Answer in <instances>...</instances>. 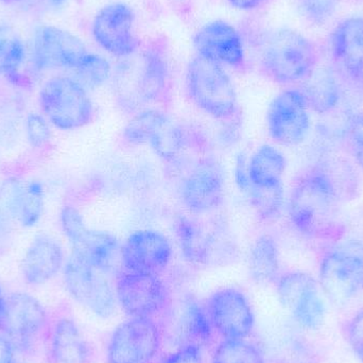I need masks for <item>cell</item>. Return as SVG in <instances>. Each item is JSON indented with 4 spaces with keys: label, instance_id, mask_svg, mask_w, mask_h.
Masks as SVG:
<instances>
[{
    "label": "cell",
    "instance_id": "1",
    "mask_svg": "<svg viewBox=\"0 0 363 363\" xmlns=\"http://www.w3.org/2000/svg\"><path fill=\"white\" fill-rule=\"evenodd\" d=\"M111 79L115 102L128 114L167 102L172 89L167 40L157 35L143 40L133 55L117 64Z\"/></svg>",
    "mask_w": 363,
    "mask_h": 363
},
{
    "label": "cell",
    "instance_id": "2",
    "mask_svg": "<svg viewBox=\"0 0 363 363\" xmlns=\"http://www.w3.org/2000/svg\"><path fill=\"white\" fill-rule=\"evenodd\" d=\"M340 192L321 162L305 170L294 183L288 216L294 230L311 240H340L345 228L340 218Z\"/></svg>",
    "mask_w": 363,
    "mask_h": 363
},
{
    "label": "cell",
    "instance_id": "3",
    "mask_svg": "<svg viewBox=\"0 0 363 363\" xmlns=\"http://www.w3.org/2000/svg\"><path fill=\"white\" fill-rule=\"evenodd\" d=\"M319 65V51L313 40L296 30H273L258 46L260 72L279 85L301 84Z\"/></svg>",
    "mask_w": 363,
    "mask_h": 363
},
{
    "label": "cell",
    "instance_id": "4",
    "mask_svg": "<svg viewBox=\"0 0 363 363\" xmlns=\"http://www.w3.org/2000/svg\"><path fill=\"white\" fill-rule=\"evenodd\" d=\"M185 84L190 101L211 118L226 123L240 116L236 89L221 64L196 55L188 64Z\"/></svg>",
    "mask_w": 363,
    "mask_h": 363
},
{
    "label": "cell",
    "instance_id": "5",
    "mask_svg": "<svg viewBox=\"0 0 363 363\" xmlns=\"http://www.w3.org/2000/svg\"><path fill=\"white\" fill-rule=\"evenodd\" d=\"M320 288L332 302H349L363 292V241L347 239L324 245L319 260Z\"/></svg>",
    "mask_w": 363,
    "mask_h": 363
},
{
    "label": "cell",
    "instance_id": "6",
    "mask_svg": "<svg viewBox=\"0 0 363 363\" xmlns=\"http://www.w3.org/2000/svg\"><path fill=\"white\" fill-rule=\"evenodd\" d=\"M174 230L184 259L192 266H216L234 257L235 242L224 222L207 224L194 215H181L174 220Z\"/></svg>",
    "mask_w": 363,
    "mask_h": 363
},
{
    "label": "cell",
    "instance_id": "7",
    "mask_svg": "<svg viewBox=\"0 0 363 363\" xmlns=\"http://www.w3.org/2000/svg\"><path fill=\"white\" fill-rule=\"evenodd\" d=\"M60 223L72 245V255L84 260L108 275H118L123 270L121 262L123 243L110 233L87 228L82 215L74 207L64 206Z\"/></svg>",
    "mask_w": 363,
    "mask_h": 363
},
{
    "label": "cell",
    "instance_id": "8",
    "mask_svg": "<svg viewBox=\"0 0 363 363\" xmlns=\"http://www.w3.org/2000/svg\"><path fill=\"white\" fill-rule=\"evenodd\" d=\"M38 100L47 121L62 131L82 129L95 116L89 91L72 77L55 76L49 79L43 85Z\"/></svg>",
    "mask_w": 363,
    "mask_h": 363
},
{
    "label": "cell",
    "instance_id": "9",
    "mask_svg": "<svg viewBox=\"0 0 363 363\" xmlns=\"http://www.w3.org/2000/svg\"><path fill=\"white\" fill-rule=\"evenodd\" d=\"M51 322L44 306L25 292H13L6 298L2 336L15 351L30 354L47 340Z\"/></svg>",
    "mask_w": 363,
    "mask_h": 363
},
{
    "label": "cell",
    "instance_id": "10",
    "mask_svg": "<svg viewBox=\"0 0 363 363\" xmlns=\"http://www.w3.org/2000/svg\"><path fill=\"white\" fill-rule=\"evenodd\" d=\"M164 333L157 319L130 318L119 324L106 347L108 363H155Z\"/></svg>",
    "mask_w": 363,
    "mask_h": 363
},
{
    "label": "cell",
    "instance_id": "11",
    "mask_svg": "<svg viewBox=\"0 0 363 363\" xmlns=\"http://www.w3.org/2000/svg\"><path fill=\"white\" fill-rule=\"evenodd\" d=\"M115 294L129 318L157 319L167 313L172 294L160 274L123 270L116 277Z\"/></svg>",
    "mask_w": 363,
    "mask_h": 363
},
{
    "label": "cell",
    "instance_id": "12",
    "mask_svg": "<svg viewBox=\"0 0 363 363\" xmlns=\"http://www.w3.org/2000/svg\"><path fill=\"white\" fill-rule=\"evenodd\" d=\"M275 286L279 302L301 326L309 330L321 328L325 319V303L313 275L290 271L279 275Z\"/></svg>",
    "mask_w": 363,
    "mask_h": 363
},
{
    "label": "cell",
    "instance_id": "13",
    "mask_svg": "<svg viewBox=\"0 0 363 363\" xmlns=\"http://www.w3.org/2000/svg\"><path fill=\"white\" fill-rule=\"evenodd\" d=\"M63 279L70 296L101 318H108L116 308V294L108 275L74 255L63 267Z\"/></svg>",
    "mask_w": 363,
    "mask_h": 363
},
{
    "label": "cell",
    "instance_id": "14",
    "mask_svg": "<svg viewBox=\"0 0 363 363\" xmlns=\"http://www.w3.org/2000/svg\"><path fill=\"white\" fill-rule=\"evenodd\" d=\"M309 111L308 102L298 87L277 94L267 111L269 135L283 146L302 144L311 130Z\"/></svg>",
    "mask_w": 363,
    "mask_h": 363
},
{
    "label": "cell",
    "instance_id": "15",
    "mask_svg": "<svg viewBox=\"0 0 363 363\" xmlns=\"http://www.w3.org/2000/svg\"><path fill=\"white\" fill-rule=\"evenodd\" d=\"M135 13L125 2H113L98 11L91 23V35L106 52L114 57L133 55L143 40L135 32Z\"/></svg>",
    "mask_w": 363,
    "mask_h": 363
},
{
    "label": "cell",
    "instance_id": "16",
    "mask_svg": "<svg viewBox=\"0 0 363 363\" xmlns=\"http://www.w3.org/2000/svg\"><path fill=\"white\" fill-rule=\"evenodd\" d=\"M183 206L190 215L205 216L217 211L225 196V181L221 165L204 157L184 177L179 188Z\"/></svg>",
    "mask_w": 363,
    "mask_h": 363
},
{
    "label": "cell",
    "instance_id": "17",
    "mask_svg": "<svg viewBox=\"0 0 363 363\" xmlns=\"http://www.w3.org/2000/svg\"><path fill=\"white\" fill-rule=\"evenodd\" d=\"M213 333L222 339H247L255 325V315L247 296L234 287L221 288L205 303Z\"/></svg>",
    "mask_w": 363,
    "mask_h": 363
},
{
    "label": "cell",
    "instance_id": "18",
    "mask_svg": "<svg viewBox=\"0 0 363 363\" xmlns=\"http://www.w3.org/2000/svg\"><path fill=\"white\" fill-rule=\"evenodd\" d=\"M89 52L84 43L70 32L55 26H42L34 35L32 65L36 72H74Z\"/></svg>",
    "mask_w": 363,
    "mask_h": 363
},
{
    "label": "cell",
    "instance_id": "19",
    "mask_svg": "<svg viewBox=\"0 0 363 363\" xmlns=\"http://www.w3.org/2000/svg\"><path fill=\"white\" fill-rule=\"evenodd\" d=\"M172 241L163 233L155 230L132 233L121 249L123 270L130 272L161 275L172 262Z\"/></svg>",
    "mask_w": 363,
    "mask_h": 363
},
{
    "label": "cell",
    "instance_id": "20",
    "mask_svg": "<svg viewBox=\"0 0 363 363\" xmlns=\"http://www.w3.org/2000/svg\"><path fill=\"white\" fill-rule=\"evenodd\" d=\"M196 55L222 66L243 70L247 66L245 45L238 30L225 21H209L196 31L192 40Z\"/></svg>",
    "mask_w": 363,
    "mask_h": 363
},
{
    "label": "cell",
    "instance_id": "21",
    "mask_svg": "<svg viewBox=\"0 0 363 363\" xmlns=\"http://www.w3.org/2000/svg\"><path fill=\"white\" fill-rule=\"evenodd\" d=\"M330 51L339 74L352 84L363 89L362 17H350L335 28Z\"/></svg>",
    "mask_w": 363,
    "mask_h": 363
},
{
    "label": "cell",
    "instance_id": "22",
    "mask_svg": "<svg viewBox=\"0 0 363 363\" xmlns=\"http://www.w3.org/2000/svg\"><path fill=\"white\" fill-rule=\"evenodd\" d=\"M64 264L65 257L61 245L49 235H38L23 255L21 262L23 281L30 286L44 285L57 277Z\"/></svg>",
    "mask_w": 363,
    "mask_h": 363
},
{
    "label": "cell",
    "instance_id": "23",
    "mask_svg": "<svg viewBox=\"0 0 363 363\" xmlns=\"http://www.w3.org/2000/svg\"><path fill=\"white\" fill-rule=\"evenodd\" d=\"M46 341L51 363H91V345L72 318H57L51 322Z\"/></svg>",
    "mask_w": 363,
    "mask_h": 363
},
{
    "label": "cell",
    "instance_id": "24",
    "mask_svg": "<svg viewBox=\"0 0 363 363\" xmlns=\"http://www.w3.org/2000/svg\"><path fill=\"white\" fill-rule=\"evenodd\" d=\"M170 324V330L180 345H198L203 347L213 340V330L205 307L194 298L182 301L178 308L172 311Z\"/></svg>",
    "mask_w": 363,
    "mask_h": 363
},
{
    "label": "cell",
    "instance_id": "25",
    "mask_svg": "<svg viewBox=\"0 0 363 363\" xmlns=\"http://www.w3.org/2000/svg\"><path fill=\"white\" fill-rule=\"evenodd\" d=\"M298 89L304 94L309 108L317 114H328L340 104V84L330 68L318 65Z\"/></svg>",
    "mask_w": 363,
    "mask_h": 363
},
{
    "label": "cell",
    "instance_id": "26",
    "mask_svg": "<svg viewBox=\"0 0 363 363\" xmlns=\"http://www.w3.org/2000/svg\"><path fill=\"white\" fill-rule=\"evenodd\" d=\"M247 271L252 281L258 285L277 283L279 277V249L271 234L259 235L250 247L247 254Z\"/></svg>",
    "mask_w": 363,
    "mask_h": 363
},
{
    "label": "cell",
    "instance_id": "27",
    "mask_svg": "<svg viewBox=\"0 0 363 363\" xmlns=\"http://www.w3.org/2000/svg\"><path fill=\"white\" fill-rule=\"evenodd\" d=\"M189 130L166 117L151 136L148 145L155 155L167 164L181 162L191 146Z\"/></svg>",
    "mask_w": 363,
    "mask_h": 363
},
{
    "label": "cell",
    "instance_id": "28",
    "mask_svg": "<svg viewBox=\"0 0 363 363\" xmlns=\"http://www.w3.org/2000/svg\"><path fill=\"white\" fill-rule=\"evenodd\" d=\"M12 205L15 220L23 228H33L42 219L45 190L40 181L13 182Z\"/></svg>",
    "mask_w": 363,
    "mask_h": 363
},
{
    "label": "cell",
    "instance_id": "29",
    "mask_svg": "<svg viewBox=\"0 0 363 363\" xmlns=\"http://www.w3.org/2000/svg\"><path fill=\"white\" fill-rule=\"evenodd\" d=\"M287 160L281 150L271 145L258 147L247 160V174L252 185L283 183Z\"/></svg>",
    "mask_w": 363,
    "mask_h": 363
},
{
    "label": "cell",
    "instance_id": "30",
    "mask_svg": "<svg viewBox=\"0 0 363 363\" xmlns=\"http://www.w3.org/2000/svg\"><path fill=\"white\" fill-rule=\"evenodd\" d=\"M26 47L23 40L8 26H0V78L13 84L26 86L28 79L23 74Z\"/></svg>",
    "mask_w": 363,
    "mask_h": 363
},
{
    "label": "cell",
    "instance_id": "31",
    "mask_svg": "<svg viewBox=\"0 0 363 363\" xmlns=\"http://www.w3.org/2000/svg\"><path fill=\"white\" fill-rule=\"evenodd\" d=\"M250 203L255 211L256 216L262 221H273L281 215L285 203V190L284 184L274 185H252L247 192Z\"/></svg>",
    "mask_w": 363,
    "mask_h": 363
},
{
    "label": "cell",
    "instance_id": "32",
    "mask_svg": "<svg viewBox=\"0 0 363 363\" xmlns=\"http://www.w3.org/2000/svg\"><path fill=\"white\" fill-rule=\"evenodd\" d=\"M166 117L167 114L157 108H147L135 113L123 128L121 134L123 143L132 147L148 145L151 136Z\"/></svg>",
    "mask_w": 363,
    "mask_h": 363
},
{
    "label": "cell",
    "instance_id": "33",
    "mask_svg": "<svg viewBox=\"0 0 363 363\" xmlns=\"http://www.w3.org/2000/svg\"><path fill=\"white\" fill-rule=\"evenodd\" d=\"M211 363H266L257 345L247 339H222L213 350Z\"/></svg>",
    "mask_w": 363,
    "mask_h": 363
},
{
    "label": "cell",
    "instance_id": "34",
    "mask_svg": "<svg viewBox=\"0 0 363 363\" xmlns=\"http://www.w3.org/2000/svg\"><path fill=\"white\" fill-rule=\"evenodd\" d=\"M74 79L86 89L102 86L112 77V66L106 57L89 52L74 70Z\"/></svg>",
    "mask_w": 363,
    "mask_h": 363
},
{
    "label": "cell",
    "instance_id": "35",
    "mask_svg": "<svg viewBox=\"0 0 363 363\" xmlns=\"http://www.w3.org/2000/svg\"><path fill=\"white\" fill-rule=\"evenodd\" d=\"M341 0H298V10L311 25L323 26L334 17Z\"/></svg>",
    "mask_w": 363,
    "mask_h": 363
},
{
    "label": "cell",
    "instance_id": "36",
    "mask_svg": "<svg viewBox=\"0 0 363 363\" xmlns=\"http://www.w3.org/2000/svg\"><path fill=\"white\" fill-rule=\"evenodd\" d=\"M343 138L356 165L363 170V111L354 113L347 119L343 130Z\"/></svg>",
    "mask_w": 363,
    "mask_h": 363
},
{
    "label": "cell",
    "instance_id": "37",
    "mask_svg": "<svg viewBox=\"0 0 363 363\" xmlns=\"http://www.w3.org/2000/svg\"><path fill=\"white\" fill-rule=\"evenodd\" d=\"M13 182L0 187V251L6 249L13 234L14 217L12 205Z\"/></svg>",
    "mask_w": 363,
    "mask_h": 363
},
{
    "label": "cell",
    "instance_id": "38",
    "mask_svg": "<svg viewBox=\"0 0 363 363\" xmlns=\"http://www.w3.org/2000/svg\"><path fill=\"white\" fill-rule=\"evenodd\" d=\"M46 117L30 113L26 118L25 133L32 148H42L51 140V130Z\"/></svg>",
    "mask_w": 363,
    "mask_h": 363
},
{
    "label": "cell",
    "instance_id": "39",
    "mask_svg": "<svg viewBox=\"0 0 363 363\" xmlns=\"http://www.w3.org/2000/svg\"><path fill=\"white\" fill-rule=\"evenodd\" d=\"M345 332V339L352 351L363 363V309L347 321Z\"/></svg>",
    "mask_w": 363,
    "mask_h": 363
},
{
    "label": "cell",
    "instance_id": "40",
    "mask_svg": "<svg viewBox=\"0 0 363 363\" xmlns=\"http://www.w3.org/2000/svg\"><path fill=\"white\" fill-rule=\"evenodd\" d=\"M160 363H204L202 347L198 345H180L179 349L168 354Z\"/></svg>",
    "mask_w": 363,
    "mask_h": 363
},
{
    "label": "cell",
    "instance_id": "41",
    "mask_svg": "<svg viewBox=\"0 0 363 363\" xmlns=\"http://www.w3.org/2000/svg\"><path fill=\"white\" fill-rule=\"evenodd\" d=\"M234 177L239 189L247 194L250 186H251V182H250L249 174H247V159L245 155H239L237 157L236 162H235Z\"/></svg>",
    "mask_w": 363,
    "mask_h": 363
},
{
    "label": "cell",
    "instance_id": "42",
    "mask_svg": "<svg viewBox=\"0 0 363 363\" xmlns=\"http://www.w3.org/2000/svg\"><path fill=\"white\" fill-rule=\"evenodd\" d=\"M230 6L239 11H255L262 8L269 0H226Z\"/></svg>",
    "mask_w": 363,
    "mask_h": 363
},
{
    "label": "cell",
    "instance_id": "43",
    "mask_svg": "<svg viewBox=\"0 0 363 363\" xmlns=\"http://www.w3.org/2000/svg\"><path fill=\"white\" fill-rule=\"evenodd\" d=\"M15 349L4 336H0V363H15Z\"/></svg>",
    "mask_w": 363,
    "mask_h": 363
},
{
    "label": "cell",
    "instance_id": "44",
    "mask_svg": "<svg viewBox=\"0 0 363 363\" xmlns=\"http://www.w3.org/2000/svg\"><path fill=\"white\" fill-rule=\"evenodd\" d=\"M6 298L2 288L0 287V332H1L2 323H4V311H6Z\"/></svg>",
    "mask_w": 363,
    "mask_h": 363
},
{
    "label": "cell",
    "instance_id": "45",
    "mask_svg": "<svg viewBox=\"0 0 363 363\" xmlns=\"http://www.w3.org/2000/svg\"><path fill=\"white\" fill-rule=\"evenodd\" d=\"M2 1H6V4H12V2H17L18 0H2Z\"/></svg>",
    "mask_w": 363,
    "mask_h": 363
},
{
    "label": "cell",
    "instance_id": "46",
    "mask_svg": "<svg viewBox=\"0 0 363 363\" xmlns=\"http://www.w3.org/2000/svg\"><path fill=\"white\" fill-rule=\"evenodd\" d=\"M174 1L182 2V1H187V0H174Z\"/></svg>",
    "mask_w": 363,
    "mask_h": 363
}]
</instances>
